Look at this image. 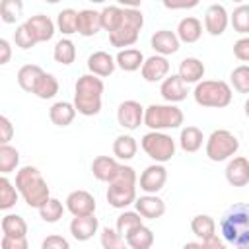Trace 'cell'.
I'll return each mask as SVG.
<instances>
[{
    "label": "cell",
    "mask_w": 249,
    "mask_h": 249,
    "mask_svg": "<svg viewBox=\"0 0 249 249\" xmlns=\"http://www.w3.org/2000/svg\"><path fill=\"white\" fill-rule=\"evenodd\" d=\"M66 210L78 218V216H91L95 212V198L88 191H72L66 196Z\"/></svg>",
    "instance_id": "12"
},
{
    "label": "cell",
    "mask_w": 249,
    "mask_h": 249,
    "mask_svg": "<svg viewBox=\"0 0 249 249\" xmlns=\"http://www.w3.org/2000/svg\"><path fill=\"white\" fill-rule=\"evenodd\" d=\"M230 21H231V27L233 31L245 35L249 33V4H239L231 16H230Z\"/></svg>",
    "instance_id": "42"
},
{
    "label": "cell",
    "mask_w": 249,
    "mask_h": 249,
    "mask_svg": "<svg viewBox=\"0 0 249 249\" xmlns=\"http://www.w3.org/2000/svg\"><path fill=\"white\" fill-rule=\"evenodd\" d=\"M152 43V49L156 51V54L160 56H167V54H175L179 51V37L175 31H169V29H160L152 35L150 39Z\"/></svg>",
    "instance_id": "14"
},
{
    "label": "cell",
    "mask_w": 249,
    "mask_h": 249,
    "mask_svg": "<svg viewBox=\"0 0 249 249\" xmlns=\"http://www.w3.org/2000/svg\"><path fill=\"white\" fill-rule=\"evenodd\" d=\"M177 74L185 84H198L204 76V64H202V60H198L195 56H187L179 62Z\"/></svg>",
    "instance_id": "24"
},
{
    "label": "cell",
    "mask_w": 249,
    "mask_h": 249,
    "mask_svg": "<svg viewBox=\"0 0 249 249\" xmlns=\"http://www.w3.org/2000/svg\"><path fill=\"white\" fill-rule=\"evenodd\" d=\"M202 140H204V134L198 126H185L181 128V134H179V146L183 152L187 154H195L200 150L202 146Z\"/></svg>",
    "instance_id": "27"
},
{
    "label": "cell",
    "mask_w": 249,
    "mask_h": 249,
    "mask_svg": "<svg viewBox=\"0 0 249 249\" xmlns=\"http://www.w3.org/2000/svg\"><path fill=\"white\" fill-rule=\"evenodd\" d=\"M27 29L31 31V35L35 37L37 43H45V41H51L53 35H54V23L49 16H43V14H37V16H31L27 21H25Z\"/></svg>",
    "instance_id": "19"
},
{
    "label": "cell",
    "mask_w": 249,
    "mask_h": 249,
    "mask_svg": "<svg viewBox=\"0 0 249 249\" xmlns=\"http://www.w3.org/2000/svg\"><path fill=\"white\" fill-rule=\"evenodd\" d=\"M204 249H228V247H226V243H224L222 239H218V237L214 235V237H210L208 241H204Z\"/></svg>",
    "instance_id": "52"
},
{
    "label": "cell",
    "mask_w": 249,
    "mask_h": 249,
    "mask_svg": "<svg viewBox=\"0 0 249 249\" xmlns=\"http://www.w3.org/2000/svg\"><path fill=\"white\" fill-rule=\"evenodd\" d=\"M23 4L19 0H2L0 4V18L4 23H14L21 16Z\"/></svg>",
    "instance_id": "44"
},
{
    "label": "cell",
    "mask_w": 249,
    "mask_h": 249,
    "mask_svg": "<svg viewBox=\"0 0 249 249\" xmlns=\"http://www.w3.org/2000/svg\"><path fill=\"white\" fill-rule=\"evenodd\" d=\"M121 169V163L115 160V158H109V156H97L91 163V173L97 181H103V183H111L117 173Z\"/></svg>",
    "instance_id": "20"
},
{
    "label": "cell",
    "mask_w": 249,
    "mask_h": 249,
    "mask_svg": "<svg viewBox=\"0 0 249 249\" xmlns=\"http://www.w3.org/2000/svg\"><path fill=\"white\" fill-rule=\"evenodd\" d=\"M124 239L130 249H150L154 245V231L146 226H140L134 231H130Z\"/></svg>",
    "instance_id": "33"
},
{
    "label": "cell",
    "mask_w": 249,
    "mask_h": 249,
    "mask_svg": "<svg viewBox=\"0 0 249 249\" xmlns=\"http://www.w3.org/2000/svg\"><path fill=\"white\" fill-rule=\"evenodd\" d=\"M228 23H230V14L226 12V8L222 4H212V6L206 8V12H204V29L210 35H214V37L222 35L226 31Z\"/></svg>",
    "instance_id": "13"
},
{
    "label": "cell",
    "mask_w": 249,
    "mask_h": 249,
    "mask_svg": "<svg viewBox=\"0 0 249 249\" xmlns=\"http://www.w3.org/2000/svg\"><path fill=\"white\" fill-rule=\"evenodd\" d=\"M224 239L235 249H249V204H233L220 220Z\"/></svg>",
    "instance_id": "1"
},
{
    "label": "cell",
    "mask_w": 249,
    "mask_h": 249,
    "mask_svg": "<svg viewBox=\"0 0 249 249\" xmlns=\"http://www.w3.org/2000/svg\"><path fill=\"white\" fill-rule=\"evenodd\" d=\"M115 66H117L115 58L105 51H95L88 56V70H89V74H93L97 78L111 76L115 72Z\"/></svg>",
    "instance_id": "17"
},
{
    "label": "cell",
    "mask_w": 249,
    "mask_h": 249,
    "mask_svg": "<svg viewBox=\"0 0 249 249\" xmlns=\"http://www.w3.org/2000/svg\"><path fill=\"white\" fill-rule=\"evenodd\" d=\"M33 93H35L39 99H51V97H54V95L58 93V82H56V78H54L53 74H47V72H45V74L41 76V80L37 82Z\"/></svg>",
    "instance_id": "39"
},
{
    "label": "cell",
    "mask_w": 249,
    "mask_h": 249,
    "mask_svg": "<svg viewBox=\"0 0 249 249\" xmlns=\"http://www.w3.org/2000/svg\"><path fill=\"white\" fill-rule=\"evenodd\" d=\"M12 136H14V126H12L10 119L2 115L0 117V142L2 144H8L12 140Z\"/></svg>",
    "instance_id": "50"
},
{
    "label": "cell",
    "mask_w": 249,
    "mask_h": 249,
    "mask_svg": "<svg viewBox=\"0 0 249 249\" xmlns=\"http://www.w3.org/2000/svg\"><path fill=\"white\" fill-rule=\"evenodd\" d=\"M2 233L8 237H25L27 222L18 214H6L2 218Z\"/></svg>",
    "instance_id": "32"
},
{
    "label": "cell",
    "mask_w": 249,
    "mask_h": 249,
    "mask_svg": "<svg viewBox=\"0 0 249 249\" xmlns=\"http://www.w3.org/2000/svg\"><path fill=\"white\" fill-rule=\"evenodd\" d=\"M245 115L249 117V97H247V101H245Z\"/></svg>",
    "instance_id": "54"
},
{
    "label": "cell",
    "mask_w": 249,
    "mask_h": 249,
    "mask_svg": "<svg viewBox=\"0 0 249 249\" xmlns=\"http://www.w3.org/2000/svg\"><path fill=\"white\" fill-rule=\"evenodd\" d=\"M144 107L138 103V101H134V99H126V101H123L121 105H119V109H117V121H119V124L123 126V128H126V130H136L142 123H144Z\"/></svg>",
    "instance_id": "10"
},
{
    "label": "cell",
    "mask_w": 249,
    "mask_h": 249,
    "mask_svg": "<svg viewBox=\"0 0 249 249\" xmlns=\"http://www.w3.org/2000/svg\"><path fill=\"white\" fill-rule=\"evenodd\" d=\"M76 113H78V111H76L74 103H70V101H56V103H53L51 109H49V119H51L53 124H56V126H68V124L74 121Z\"/></svg>",
    "instance_id": "25"
},
{
    "label": "cell",
    "mask_w": 249,
    "mask_h": 249,
    "mask_svg": "<svg viewBox=\"0 0 249 249\" xmlns=\"http://www.w3.org/2000/svg\"><path fill=\"white\" fill-rule=\"evenodd\" d=\"M103 82L93 74H84L78 78L74 86V107L84 117H93L101 111V95H103Z\"/></svg>",
    "instance_id": "3"
},
{
    "label": "cell",
    "mask_w": 249,
    "mask_h": 249,
    "mask_svg": "<svg viewBox=\"0 0 249 249\" xmlns=\"http://www.w3.org/2000/svg\"><path fill=\"white\" fill-rule=\"evenodd\" d=\"M239 150V140L226 128L214 130L206 140V156L212 161H226Z\"/></svg>",
    "instance_id": "9"
},
{
    "label": "cell",
    "mask_w": 249,
    "mask_h": 249,
    "mask_svg": "<svg viewBox=\"0 0 249 249\" xmlns=\"http://www.w3.org/2000/svg\"><path fill=\"white\" fill-rule=\"evenodd\" d=\"M0 51H2V56H0V64H8L10 62V56H12V47L6 39H0Z\"/></svg>",
    "instance_id": "51"
},
{
    "label": "cell",
    "mask_w": 249,
    "mask_h": 249,
    "mask_svg": "<svg viewBox=\"0 0 249 249\" xmlns=\"http://www.w3.org/2000/svg\"><path fill=\"white\" fill-rule=\"evenodd\" d=\"M140 72H142V78L146 82H163L167 78V72H169V60L165 56L154 54V56L144 60Z\"/></svg>",
    "instance_id": "15"
},
{
    "label": "cell",
    "mask_w": 249,
    "mask_h": 249,
    "mask_svg": "<svg viewBox=\"0 0 249 249\" xmlns=\"http://www.w3.org/2000/svg\"><path fill=\"white\" fill-rule=\"evenodd\" d=\"M144 25V16L140 10L136 8H130L126 6L124 8V16H123V21L121 25L109 33V43L117 49L123 51V47H130L138 41V35H140V29Z\"/></svg>",
    "instance_id": "6"
},
{
    "label": "cell",
    "mask_w": 249,
    "mask_h": 249,
    "mask_svg": "<svg viewBox=\"0 0 249 249\" xmlns=\"http://www.w3.org/2000/svg\"><path fill=\"white\" fill-rule=\"evenodd\" d=\"M136 150H138V144L130 134H121L113 142V154L123 161L132 160L136 156Z\"/></svg>",
    "instance_id": "31"
},
{
    "label": "cell",
    "mask_w": 249,
    "mask_h": 249,
    "mask_svg": "<svg viewBox=\"0 0 249 249\" xmlns=\"http://www.w3.org/2000/svg\"><path fill=\"white\" fill-rule=\"evenodd\" d=\"M41 249H70V243L62 235H47L41 243Z\"/></svg>",
    "instance_id": "47"
},
{
    "label": "cell",
    "mask_w": 249,
    "mask_h": 249,
    "mask_svg": "<svg viewBox=\"0 0 249 249\" xmlns=\"http://www.w3.org/2000/svg\"><path fill=\"white\" fill-rule=\"evenodd\" d=\"M115 62H117V66H119L121 70H124V72H134V70L142 68V64H144V54H142V51H138V49H123V51L117 53Z\"/></svg>",
    "instance_id": "28"
},
{
    "label": "cell",
    "mask_w": 249,
    "mask_h": 249,
    "mask_svg": "<svg viewBox=\"0 0 249 249\" xmlns=\"http://www.w3.org/2000/svg\"><path fill=\"white\" fill-rule=\"evenodd\" d=\"M101 247L103 249H128V243L117 230L103 228L101 230Z\"/></svg>",
    "instance_id": "43"
},
{
    "label": "cell",
    "mask_w": 249,
    "mask_h": 249,
    "mask_svg": "<svg viewBox=\"0 0 249 249\" xmlns=\"http://www.w3.org/2000/svg\"><path fill=\"white\" fill-rule=\"evenodd\" d=\"M56 27L62 35H72L78 33V12L72 8H66L62 12H58L56 16Z\"/></svg>",
    "instance_id": "36"
},
{
    "label": "cell",
    "mask_w": 249,
    "mask_h": 249,
    "mask_svg": "<svg viewBox=\"0 0 249 249\" xmlns=\"http://www.w3.org/2000/svg\"><path fill=\"white\" fill-rule=\"evenodd\" d=\"M233 54L243 60V62H249V37H241L233 43Z\"/></svg>",
    "instance_id": "49"
},
{
    "label": "cell",
    "mask_w": 249,
    "mask_h": 249,
    "mask_svg": "<svg viewBox=\"0 0 249 249\" xmlns=\"http://www.w3.org/2000/svg\"><path fill=\"white\" fill-rule=\"evenodd\" d=\"M160 93H161V97L167 103H171V105L173 103H179V101H183L187 97V84L179 78V74H171V76H167L161 82Z\"/></svg>",
    "instance_id": "18"
},
{
    "label": "cell",
    "mask_w": 249,
    "mask_h": 249,
    "mask_svg": "<svg viewBox=\"0 0 249 249\" xmlns=\"http://www.w3.org/2000/svg\"><path fill=\"white\" fill-rule=\"evenodd\" d=\"M193 97L200 107L222 109L231 103V88L224 80H202L195 86Z\"/></svg>",
    "instance_id": "5"
},
{
    "label": "cell",
    "mask_w": 249,
    "mask_h": 249,
    "mask_svg": "<svg viewBox=\"0 0 249 249\" xmlns=\"http://www.w3.org/2000/svg\"><path fill=\"white\" fill-rule=\"evenodd\" d=\"M19 163V152L10 146V144H2L0 146V173L8 175L12 173Z\"/></svg>",
    "instance_id": "38"
},
{
    "label": "cell",
    "mask_w": 249,
    "mask_h": 249,
    "mask_svg": "<svg viewBox=\"0 0 249 249\" xmlns=\"http://www.w3.org/2000/svg\"><path fill=\"white\" fill-rule=\"evenodd\" d=\"M103 29L101 25V12L97 10H80L78 12V33L84 37H93Z\"/></svg>",
    "instance_id": "23"
},
{
    "label": "cell",
    "mask_w": 249,
    "mask_h": 249,
    "mask_svg": "<svg viewBox=\"0 0 249 249\" xmlns=\"http://www.w3.org/2000/svg\"><path fill=\"white\" fill-rule=\"evenodd\" d=\"M123 16H124V8H121V6H105L101 10V25H103V29L113 33L121 25Z\"/></svg>",
    "instance_id": "35"
},
{
    "label": "cell",
    "mask_w": 249,
    "mask_h": 249,
    "mask_svg": "<svg viewBox=\"0 0 249 249\" xmlns=\"http://www.w3.org/2000/svg\"><path fill=\"white\" fill-rule=\"evenodd\" d=\"M167 181V169L161 163H152L140 173V189L146 195H156Z\"/></svg>",
    "instance_id": "11"
},
{
    "label": "cell",
    "mask_w": 249,
    "mask_h": 249,
    "mask_svg": "<svg viewBox=\"0 0 249 249\" xmlns=\"http://www.w3.org/2000/svg\"><path fill=\"white\" fill-rule=\"evenodd\" d=\"M140 226H144L142 224V216L134 210H124L119 218H117V226H115V230L123 235V237H126L130 231H134L136 228H140Z\"/></svg>",
    "instance_id": "34"
},
{
    "label": "cell",
    "mask_w": 249,
    "mask_h": 249,
    "mask_svg": "<svg viewBox=\"0 0 249 249\" xmlns=\"http://www.w3.org/2000/svg\"><path fill=\"white\" fill-rule=\"evenodd\" d=\"M16 189H18V193L21 195V198L25 200V204L29 208L39 210L51 198V191L47 187V181L43 179L41 171L33 165H23L21 169H18Z\"/></svg>",
    "instance_id": "2"
},
{
    "label": "cell",
    "mask_w": 249,
    "mask_h": 249,
    "mask_svg": "<svg viewBox=\"0 0 249 249\" xmlns=\"http://www.w3.org/2000/svg\"><path fill=\"white\" fill-rule=\"evenodd\" d=\"M97 228H99V222L93 214L91 216H78V218H72V222H70V233L76 241L91 239L93 233L97 231Z\"/></svg>",
    "instance_id": "22"
},
{
    "label": "cell",
    "mask_w": 249,
    "mask_h": 249,
    "mask_svg": "<svg viewBox=\"0 0 249 249\" xmlns=\"http://www.w3.org/2000/svg\"><path fill=\"white\" fill-rule=\"evenodd\" d=\"M136 173L130 165H121L117 177L107 187V202L113 208H126L136 202Z\"/></svg>",
    "instance_id": "4"
},
{
    "label": "cell",
    "mask_w": 249,
    "mask_h": 249,
    "mask_svg": "<svg viewBox=\"0 0 249 249\" xmlns=\"http://www.w3.org/2000/svg\"><path fill=\"white\" fill-rule=\"evenodd\" d=\"M0 247L2 249H29V243H27V237H8V235H2Z\"/></svg>",
    "instance_id": "48"
},
{
    "label": "cell",
    "mask_w": 249,
    "mask_h": 249,
    "mask_svg": "<svg viewBox=\"0 0 249 249\" xmlns=\"http://www.w3.org/2000/svg\"><path fill=\"white\" fill-rule=\"evenodd\" d=\"M43 74H45V70L41 66H37V64H25V66H21L18 70V84H19L21 89L33 93V89H35V86H37V82L41 80Z\"/></svg>",
    "instance_id": "29"
},
{
    "label": "cell",
    "mask_w": 249,
    "mask_h": 249,
    "mask_svg": "<svg viewBox=\"0 0 249 249\" xmlns=\"http://www.w3.org/2000/svg\"><path fill=\"white\" fill-rule=\"evenodd\" d=\"M231 86L235 91L239 93H249V66L247 64H241L237 68L231 70Z\"/></svg>",
    "instance_id": "45"
},
{
    "label": "cell",
    "mask_w": 249,
    "mask_h": 249,
    "mask_svg": "<svg viewBox=\"0 0 249 249\" xmlns=\"http://www.w3.org/2000/svg\"><path fill=\"white\" fill-rule=\"evenodd\" d=\"M140 146L148 154V158H152L156 163H165L175 156V140L165 132H158V130L146 132L140 140Z\"/></svg>",
    "instance_id": "8"
},
{
    "label": "cell",
    "mask_w": 249,
    "mask_h": 249,
    "mask_svg": "<svg viewBox=\"0 0 249 249\" xmlns=\"http://www.w3.org/2000/svg\"><path fill=\"white\" fill-rule=\"evenodd\" d=\"M62 214H64V206H62V202H60L58 198H49V200L39 208L41 220H45V222H49V224L58 222V220L62 218Z\"/></svg>",
    "instance_id": "41"
},
{
    "label": "cell",
    "mask_w": 249,
    "mask_h": 249,
    "mask_svg": "<svg viewBox=\"0 0 249 249\" xmlns=\"http://www.w3.org/2000/svg\"><path fill=\"white\" fill-rule=\"evenodd\" d=\"M53 56H54L56 62L68 66V64H72L74 58H76V45H74L70 39H60V41H56V45H54V49H53Z\"/></svg>",
    "instance_id": "37"
},
{
    "label": "cell",
    "mask_w": 249,
    "mask_h": 249,
    "mask_svg": "<svg viewBox=\"0 0 249 249\" xmlns=\"http://www.w3.org/2000/svg\"><path fill=\"white\" fill-rule=\"evenodd\" d=\"M191 230H193V233H195L198 239H202V243H204V241H208L210 237L216 235V222H214V218L208 216V214H196V216L191 220Z\"/></svg>",
    "instance_id": "30"
},
{
    "label": "cell",
    "mask_w": 249,
    "mask_h": 249,
    "mask_svg": "<svg viewBox=\"0 0 249 249\" xmlns=\"http://www.w3.org/2000/svg\"><path fill=\"white\" fill-rule=\"evenodd\" d=\"M183 111L177 105H160V103H152L150 107H146L144 111V124L150 130H165V128H179L183 124Z\"/></svg>",
    "instance_id": "7"
},
{
    "label": "cell",
    "mask_w": 249,
    "mask_h": 249,
    "mask_svg": "<svg viewBox=\"0 0 249 249\" xmlns=\"http://www.w3.org/2000/svg\"><path fill=\"white\" fill-rule=\"evenodd\" d=\"M134 206H136V212L142 218H148V220L161 218L163 212H165V202L156 195H144V196L136 198Z\"/></svg>",
    "instance_id": "21"
},
{
    "label": "cell",
    "mask_w": 249,
    "mask_h": 249,
    "mask_svg": "<svg viewBox=\"0 0 249 249\" xmlns=\"http://www.w3.org/2000/svg\"><path fill=\"white\" fill-rule=\"evenodd\" d=\"M183 249H204V243H198V241H189L183 245Z\"/></svg>",
    "instance_id": "53"
},
{
    "label": "cell",
    "mask_w": 249,
    "mask_h": 249,
    "mask_svg": "<svg viewBox=\"0 0 249 249\" xmlns=\"http://www.w3.org/2000/svg\"><path fill=\"white\" fill-rule=\"evenodd\" d=\"M14 41H16V45H18L19 49H23V51H27V49H31V47H35V45H37L35 37L31 35V31L27 29V25H25V23H21L19 27H16Z\"/></svg>",
    "instance_id": "46"
},
{
    "label": "cell",
    "mask_w": 249,
    "mask_h": 249,
    "mask_svg": "<svg viewBox=\"0 0 249 249\" xmlns=\"http://www.w3.org/2000/svg\"><path fill=\"white\" fill-rule=\"evenodd\" d=\"M200 35H202V23L196 18L187 16V18H183L179 21V25H177L179 41H183V43H196L200 39Z\"/></svg>",
    "instance_id": "26"
},
{
    "label": "cell",
    "mask_w": 249,
    "mask_h": 249,
    "mask_svg": "<svg viewBox=\"0 0 249 249\" xmlns=\"http://www.w3.org/2000/svg\"><path fill=\"white\" fill-rule=\"evenodd\" d=\"M18 189L14 187V183L4 175L0 177V208L2 210H8L12 208L16 202H18Z\"/></svg>",
    "instance_id": "40"
},
{
    "label": "cell",
    "mask_w": 249,
    "mask_h": 249,
    "mask_svg": "<svg viewBox=\"0 0 249 249\" xmlns=\"http://www.w3.org/2000/svg\"><path fill=\"white\" fill-rule=\"evenodd\" d=\"M226 181L231 187H245L249 183V160L237 156L226 165Z\"/></svg>",
    "instance_id": "16"
}]
</instances>
